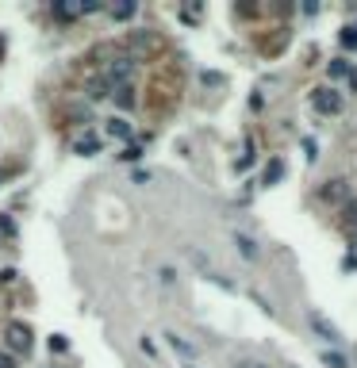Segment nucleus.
I'll use <instances>...</instances> for the list:
<instances>
[{"label":"nucleus","mask_w":357,"mask_h":368,"mask_svg":"<svg viewBox=\"0 0 357 368\" xmlns=\"http://www.w3.org/2000/svg\"><path fill=\"white\" fill-rule=\"evenodd\" d=\"M65 349H70V342H65L62 334H54V338H50V353H65Z\"/></svg>","instance_id":"obj_19"},{"label":"nucleus","mask_w":357,"mask_h":368,"mask_svg":"<svg viewBox=\"0 0 357 368\" xmlns=\"http://www.w3.org/2000/svg\"><path fill=\"white\" fill-rule=\"evenodd\" d=\"M234 368H265V364L253 361V357H242V361H234Z\"/></svg>","instance_id":"obj_21"},{"label":"nucleus","mask_w":357,"mask_h":368,"mask_svg":"<svg viewBox=\"0 0 357 368\" xmlns=\"http://www.w3.org/2000/svg\"><path fill=\"white\" fill-rule=\"evenodd\" d=\"M342 73H350V65H346L342 58H338V62H331V77H342Z\"/></svg>","instance_id":"obj_20"},{"label":"nucleus","mask_w":357,"mask_h":368,"mask_svg":"<svg viewBox=\"0 0 357 368\" xmlns=\"http://www.w3.org/2000/svg\"><path fill=\"white\" fill-rule=\"evenodd\" d=\"M185 368H192V364H185Z\"/></svg>","instance_id":"obj_25"},{"label":"nucleus","mask_w":357,"mask_h":368,"mask_svg":"<svg viewBox=\"0 0 357 368\" xmlns=\"http://www.w3.org/2000/svg\"><path fill=\"white\" fill-rule=\"evenodd\" d=\"M131 73H135V58H131V54H119V58L108 62L104 77L111 81V89H119V84H131Z\"/></svg>","instance_id":"obj_3"},{"label":"nucleus","mask_w":357,"mask_h":368,"mask_svg":"<svg viewBox=\"0 0 357 368\" xmlns=\"http://www.w3.org/2000/svg\"><path fill=\"white\" fill-rule=\"evenodd\" d=\"M119 157H123V162H138V157H143V146H135V143H131Z\"/></svg>","instance_id":"obj_18"},{"label":"nucleus","mask_w":357,"mask_h":368,"mask_svg":"<svg viewBox=\"0 0 357 368\" xmlns=\"http://www.w3.org/2000/svg\"><path fill=\"white\" fill-rule=\"evenodd\" d=\"M54 16L58 20H77V16H84V4H54Z\"/></svg>","instance_id":"obj_9"},{"label":"nucleus","mask_w":357,"mask_h":368,"mask_svg":"<svg viewBox=\"0 0 357 368\" xmlns=\"http://www.w3.org/2000/svg\"><path fill=\"white\" fill-rule=\"evenodd\" d=\"M342 223L350 230H357V203H342Z\"/></svg>","instance_id":"obj_15"},{"label":"nucleus","mask_w":357,"mask_h":368,"mask_svg":"<svg viewBox=\"0 0 357 368\" xmlns=\"http://www.w3.org/2000/svg\"><path fill=\"white\" fill-rule=\"evenodd\" d=\"M323 364L326 368H350V361H346L342 353H334V349H326V353H323Z\"/></svg>","instance_id":"obj_14"},{"label":"nucleus","mask_w":357,"mask_h":368,"mask_svg":"<svg viewBox=\"0 0 357 368\" xmlns=\"http://www.w3.org/2000/svg\"><path fill=\"white\" fill-rule=\"evenodd\" d=\"M4 342H8V353H27V349H31V326L27 323H8Z\"/></svg>","instance_id":"obj_4"},{"label":"nucleus","mask_w":357,"mask_h":368,"mask_svg":"<svg viewBox=\"0 0 357 368\" xmlns=\"http://www.w3.org/2000/svg\"><path fill=\"white\" fill-rule=\"evenodd\" d=\"M280 173H285V162H280V157H273V162L265 165V173H261V184H277Z\"/></svg>","instance_id":"obj_10"},{"label":"nucleus","mask_w":357,"mask_h":368,"mask_svg":"<svg viewBox=\"0 0 357 368\" xmlns=\"http://www.w3.org/2000/svg\"><path fill=\"white\" fill-rule=\"evenodd\" d=\"M0 368H16V357L8 349H0Z\"/></svg>","instance_id":"obj_22"},{"label":"nucleus","mask_w":357,"mask_h":368,"mask_svg":"<svg viewBox=\"0 0 357 368\" xmlns=\"http://www.w3.org/2000/svg\"><path fill=\"white\" fill-rule=\"evenodd\" d=\"M231 242H234V245H238V253H242V261H258V257H261V245H258V242H253V238H250V234H242V230H234V234H231Z\"/></svg>","instance_id":"obj_5"},{"label":"nucleus","mask_w":357,"mask_h":368,"mask_svg":"<svg viewBox=\"0 0 357 368\" xmlns=\"http://www.w3.org/2000/svg\"><path fill=\"white\" fill-rule=\"evenodd\" d=\"M342 46L346 50H357V27H346L342 31Z\"/></svg>","instance_id":"obj_17"},{"label":"nucleus","mask_w":357,"mask_h":368,"mask_svg":"<svg viewBox=\"0 0 357 368\" xmlns=\"http://www.w3.org/2000/svg\"><path fill=\"white\" fill-rule=\"evenodd\" d=\"M111 96H116L119 108H135V84H119V89L111 92Z\"/></svg>","instance_id":"obj_8"},{"label":"nucleus","mask_w":357,"mask_h":368,"mask_svg":"<svg viewBox=\"0 0 357 368\" xmlns=\"http://www.w3.org/2000/svg\"><path fill=\"white\" fill-rule=\"evenodd\" d=\"M135 16V4H119V8H111V20H131Z\"/></svg>","instance_id":"obj_16"},{"label":"nucleus","mask_w":357,"mask_h":368,"mask_svg":"<svg viewBox=\"0 0 357 368\" xmlns=\"http://www.w3.org/2000/svg\"><path fill=\"white\" fill-rule=\"evenodd\" d=\"M319 196H323V200H342V196H350V192H346V181H326V188Z\"/></svg>","instance_id":"obj_11"},{"label":"nucleus","mask_w":357,"mask_h":368,"mask_svg":"<svg viewBox=\"0 0 357 368\" xmlns=\"http://www.w3.org/2000/svg\"><path fill=\"white\" fill-rule=\"evenodd\" d=\"M307 323H312V330H315V338H323V342L326 345H342L346 342V338H342V330H338L334 323H331V318H326L323 315V311H307Z\"/></svg>","instance_id":"obj_1"},{"label":"nucleus","mask_w":357,"mask_h":368,"mask_svg":"<svg viewBox=\"0 0 357 368\" xmlns=\"http://www.w3.org/2000/svg\"><path fill=\"white\" fill-rule=\"evenodd\" d=\"M165 338H169V345H173L181 357H196V349H192L189 342H185V338H177V334H165Z\"/></svg>","instance_id":"obj_13"},{"label":"nucleus","mask_w":357,"mask_h":368,"mask_svg":"<svg viewBox=\"0 0 357 368\" xmlns=\"http://www.w3.org/2000/svg\"><path fill=\"white\" fill-rule=\"evenodd\" d=\"M312 108L319 111V116H338V111H342V92L323 84V89L312 92Z\"/></svg>","instance_id":"obj_2"},{"label":"nucleus","mask_w":357,"mask_h":368,"mask_svg":"<svg viewBox=\"0 0 357 368\" xmlns=\"http://www.w3.org/2000/svg\"><path fill=\"white\" fill-rule=\"evenodd\" d=\"M0 181H4V173H0Z\"/></svg>","instance_id":"obj_24"},{"label":"nucleus","mask_w":357,"mask_h":368,"mask_svg":"<svg viewBox=\"0 0 357 368\" xmlns=\"http://www.w3.org/2000/svg\"><path fill=\"white\" fill-rule=\"evenodd\" d=\"M97 150H100V138H97V135H81L77 143H73V154H81V157L97 154Z\"/></svg>","instance_id":"obj_7"},{"label":"nucleus","mask_w":357,"mask_h":368,"mask_svg":"<svg viewBox=\"0 0 357 368\" xmlns=\"http://www.w3.org/2000/svg\"><path fill=\"white\" fill-rule=\"evenodd\" d=\"M84 92H89V100H104V96H111L116 89H111L108 77H92L89 84H84Z\"/></svg>","instance_id":"obj_6"},{"label":"nucleus","mask_w":357,"mask_h":368,"mask_svg":"<svg viewBox=\"0 0 357 368\" xmlns=\"http://www.w3.org/2000/svg\"><path fill=\"white\" fill-rule=\"evenodd\" d=\"M104 130H108L111 138H131V123H127V119H108Z\"/></svg>","instance_id":"obj_12"},{"label":"nucleus","mask_w":357,"mask_h":368,"mask_svg":"<svg viewBox=\"0 0 357 368\" xmlns=\"http://www.w3.org/2000/svg\"><path fill=\"white\" fill-rule=\"evenodd\" d=\"M304 150H307V157H312V162H315V157H319V146L312 143V138H307V143H304Z\"/></svg>","instance_id":"obj_23"}]
</instances>
